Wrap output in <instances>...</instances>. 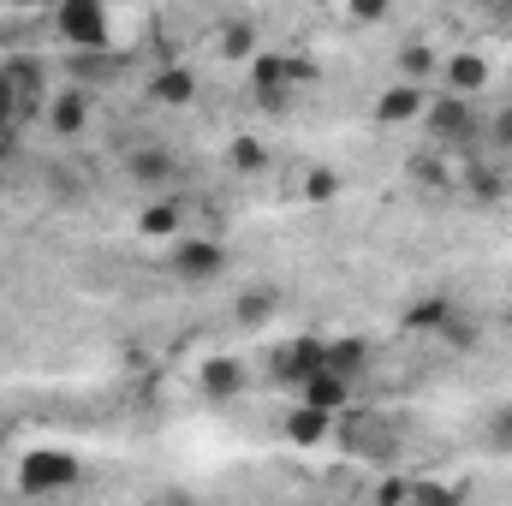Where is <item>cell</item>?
<instances>
[{"mask_svg":"<svg viewBox=\"0 0 512 506\" xmlns=\"http://www.w3.org/2000/svg\"><path fill=\"white\" fill-rule=\"evenodd\" d=\"M0 84L18 96V108L30 114L42 96H48V84H42V60H30V54H18V60H6V72H0Z\"/></svg>","mask_w":512,"mask_h":506,"instance_id":"9c48e42d","label":"cell"},{"mask_svg":"<svg viewBox=\"0 0 512 506\" xmlns=\"http://www.w3.org/2000/svg\"><path fill=\"white\" fill-rule=\"evenodd\" d=\"M411 506H459V489H447V483H423V477H417Z\"/></svg>","mask_w":512,"mask_h":506,"instance_id":"cb8c5ba5","label":"cell"},{"mask_svg":"<svg viewBox=\"0 0 512 506\" xmlns=\"http://www.w3.org/2000/svg\"><path fill=\"white\" fill-rule=\"evenodd\" d=\"M72 477H78V459L60 453V447H36V453L18 459V489L24 495H60Z\"/></svg>","mask_w":512,"mask_h":506,"instance_id":"3957f363","label":"cell"},{"mask_svg":"<svg viewBox=\"0 0 512 506\" xmlns=\"http://www.w3.org/2000/svg\"><path fill=\"white\" fill-rule=\"evenodd\" d=\"M54 30H60V42H66L72 54H102L108 36H114L108 12H102L96 0H66V6L54 12Z\"/></svg>","mask_w":512,"mask_h":506,"instance_id":"7a4b0ae2","label":"cell"},{"mask_svg":"<svg viewBox=\"0 0 512 506\" xmlns=\"http://www.w3.org/2000/svg\"><path fill=\"white\" fill-rule=\"evenodd\" d=\"M423 108H429V96H423L417 84H393V90L376 96V120H382V126H405V120H417Z\"/></svg>","mask_w":512,"mask_h":506,"instance_id":"5bb4252c","label":"cell"},{"mask_svg":"<svg viewBox=\"0 0 512 506\" xmlns=\"http://www.w3.org/2000/svg\"><path fill=\"white\" fill-rule=\"evenodd\" d=\"M48 126H54V137H78V131L90 126V96L84 90H60V96H48Z\"/></svg>","mask_w":512,"mask_h":506,"instance_id":"30bf717a","label":"cell"},{"mask_svg":"<svg viewBox=\"0 0 512 506\" xmlns=\"http://www.w3.org/2000/svg\"><path fill=\"white\" fill-rule=\"evenodd\" d=\"M233 167H239V173H262V167H268V149H262L256 137H239V143H233Z\"/></svg>","mask_w":512,"mask_h":506,"instance_id":"603a6c76","label":"cell"},{"mask_svg":"<svg viewBox=\"0 0 512 506\" xmlns=\"http://www.w3.org/2000/svg\"><path fill=\"white\" fill-rule=\"evenodd\" d=\"M12 161V131H0V167Z\"/></svg>","mask_w":512,"mask_h":506,"instance_id":"f546056e","label":"cell"},{"mask_svg":"<svg viewBox=\"0 0 512 506\" xmlns=\"http://www.w3.org/2000/svg\"><path fill=\"white\" fill-rule=\"evenodd\" d=\"M322 435H328V417H322V411H310V405L286 411V441H298V447H316Z\"/></svg>","mask_w":512,"mask_h":506,"instance_id":"e0dca14e","label":"cell"},{"mask_svg":"<svg viewBox=\"0 0 512 506\" xmlns=\"http://www.w3.org/2000/svg\"><path fill=\"white\" fill-rule=\"evenodd\" d=\"M137 227H143L149 239H179V203H173V197H167V203H149Z\"/></svg>","mask_w":512,"mask_h":506,"instance_id":"ac0fdd59","label":"cell"},{"mask_svg":"<svg viewBox=\"0 0 512 506\" xmlns=\"http://www.w3.org/2000/svg\"><path fill=\"white\" fill-rule=\"evenodd\" d=\"M120 66H126V60H120L114 48H102V54H72V60H66V72H72V90H84V96H90V84H108V78H120Z\"/></svg>","mask_w":512,"mask_h":506,"instance_id":"7c38bea8","label":"cell"},{"mask_svg":"<svg viewBox=\"0 0 512 506\" xmlns=\"http://www.w3.org/2000/svg\"><path fill=\"white\" fill-rule=\"evenodd\" d=\"M364 364H370V346L364 340H340V346H328V370L340 381H358L364 376Z\"/></svg>","mask_w":512,"mask_h":506,"instance_id":"2e32d148","label":"cell"},{"mask_svg":"<svg viewBox=\"0 0 512 506\" xmlns=\"http://www.w3.org/2000/svg\"><path fill=\"white\" fill-rule=\"evenodd\" d=\"M489 441H501V447H512V411H501V417L489 423Z\"/></svg>","mask_w":512,"mask_h":506,"instance_id":"f1b7e54d","label":"cell"},{"mask_svg":"<svg viewBox=\"0 0 512 506\" xmlns=\"http://www.w3.org/2000/svg\"><path fill=\"white\" fill-rule=\"evenodd\" d=\"M126 167H131V179L149 185V191H167V185L179 179V161H173V149H161V143H131Z\"/></svg>","mask_w":512,"mask_h":506,"instance_id":"8992f818","label":"cell"},{"mask_svg":"<svg viewBox=\"0 0 512 506\" xmlns=\"http://www.w3.org/2000/svg\"><path fill=\"white\" fill-rule=\"evenodd\" d=\"M334 191H340V173H328V167H316V173L304 179V197H310V203H334Z\"/></svg>","mask_w":512,"mask_h":506,"instance_id":"d4e9b609","label":"cell"},{"mask_svg":"<svg viewBox=\"0 0 512 506\" xmlns=\"http://www.w3.org/2000/svg\"><path fill=\"white\" fill-rule=\"evenodd\" d=\"M233 316H239L245 328H268V316H274V292H245V298L233 304Z\"/></svg>","mask_w":512,"mask_h":506,"instance_id":"ffe728a7","label":"cell"},{"mask_svg":"<svg viewBox=\"0 0 512 506\" xmlns=\"http://www.w3.org/2000/svg\"><path fill=\"white\" fill-rule=\"evenodd\" d=\"M423 120H429L435 149H471V143L483 137V114H477L465 96H429Z\"/></svg>","mask_w":512,"mask_h":506,"instance_id":"6da1fadb","label":"cell"},{"mask_svg":"<svg viewBox=\"0 0 512 506\" xmlns=\"http://www.w3.org/2000/svg\"><path fill=\"white\" fill-rule=\"evenodd\" d=\"M149 96H155V102H161V108H185V102H191V96H197V72H191V66H179V60H173V66H161V72H155V78H149Z\"/></svg>","mask_w":512,"mask_h":506,"instance_id":"4fadbf2b","label":"cell"},{"mask_svg":"<svg viewBox=\"0 0 512 506\" xmlns=\"http://www.w3.org/2000/svg\"><path fill=\"white\" fill-rule=\"evenodd\" d=\"M441 340H453V346H459V352H471V346H477V328H471V322H459V316H453V322H447V328H441Z\"/></svg>","mask_w":512,"mask_h":506,"instance_id":"83f0119b","label":"cell"},{"mask_svg":"<svg viewBox=\"0 0 512 506\" xmlns=\"http://www.w3.org/2000/svg\"><path fill=\"white\" fill-rule=\"evenodd\" d=\"M501 328H507V334H512V304H507V316H501Z\"/></svg>","mask_w":512,"mask_h":506,"instance_id":"4dcf8cb0","label":"cell"},{"mask_svg":"<svg viewBox=\"0 0 512 506\" xmlns=\"http://www.w3.org/2000/svg\"><path fill=\"white\" fill-rule=\"evenodd\" d=\"M167 268H173L185 286H209V280L227 274V245H221V239H179L173 256H167Z\"/></svg>","mask_w":512,"mask_h":506,"instance_id":"277c9868","label":"cell"},{"mask_svg":"<svg viewBox=\"0 0 512 506\" xmlns=\"http://www.w3.org/2000/svg\"><path fill=\"white\" fill-rule=\"evenodd\" d=\"M471 191H477L483 203H495V197H507V173H501V167H477V173H471Z\"/></svg>","mask_w":512,"mask_h":506,"instance_id":"7402d4cb","label":"cell"},{"mask_svg":"<svg viewBox=\"0 0 512 506\" xmlns=\"http://www.w3.org/2000/svg\"><path fill=\"white\" fill-rule=\"evenodd\" d=\"M298 405H310V411L334 417V411H346V405H352V381H340L334 370H322V376H310L304 387H298Z\"/></svg>","mask_w":512,"mask_h":506,"instance_id":"ba28073f","label":"cell"},{"mask_svg":"<svg viewBox=\"0 0 512 506\" xmlns=\"http://www.w3.org/2000/svg\"><path fill=\"white\" fill-rule=\"evenodd\" d=\"M441 72H447V96H483L489 90V78H495V66L483 60V54H471V48H459V54H447L441 60Z\"/></svg>","mask_w":512,"mask_h":506,"instance_id":"52a82bcc","label":"cell"},{"mask_svg":"<svg viewBox=\"0 0 512 506\" xmlns=\"http://www.w3.org/2000/svg\"><path fill=\"white\" fill-rule=\"evenodd\" d=\"M197 381H203V399H215V405H221V399H239V393H245V364H239V358H209Z\"/></svg>","mask_w":512,"mask_h":506,"instance_id":"9a60e30c","label":"cell"},{"mask_svg":"<svg viewBox=\"0 0 512 506\" xmlns=\"http://www.w3.org/2000/svg\"><path fill=\"white\" fill-rule=\"evenodd\" d=\"M328 370V346L316 340V334H298V340H286L274 358H268V376L286 381V387H304L310 376H322Z\"/></svg>","mask_w":512,"mask_h":506,"instance_id":"5b68a950","label":"cell"},{"mask_svg":"<svg viewBox=\"0 0 512 506\" xmlns=\"http://www.w3.org/2000/svg\"><path fill=\"white\" fill-rule=\"evenodd\" d=\"M251 48H256L251 24H227V30H221V54H233V60H239V54H251Z\"/></svg>","mask_w":512,"mask_h":506,"instance_id":"484cf974","label":"cell"},{"mask_svg":"<svg viewBox=\"0 0 512 506\" xmlns=\"http://www.w3.org/2000/svg\"><path fill=\"white\" fill-rule=\"evenodd\" d=\"M399 72H405V84L429 78V72H435V48H429V42H405V48H399Z\"/></svg>","mask_w":512,"mask_h":506,"instance_id":"d6986e66","label":"cell"},{"mask_svg":"<svg viewBox=\"0 0 512 506\" xmlns=\"http://www.w3.org/2000/svg\"><path fill=\"white\" fill-rule=\"evenodd\" d=\"M411 489H417V477H387L376 489V506H411Z\"/></svg>","mask_w":512,"mask_h":506,"instance_id":"4316f807","label":"cell"},{"mask_svg":"<svg viewBox=\"0 0 512 506\" xmlns=\"http://www.w3.org/2000/svg\"><path fill=\"white\" fill-rule=\"evenodd\" d=\"M453 316H459L453 298H447V292H429V298H417V304L399 316V328H405V334H441Z\"/></svg>","mask_w":512,"mask_h":506,"instance_id":"8fae6325","label":"cell"},{"mask_svg":"<svg viewBox=\"0 0 512 506\" xmlns=\"http://www.w3.org/2000/svg\"><path fill=\"white\" fill-rule=\"evenodd\" d=\"M483 137L495 143V155H512V102L495 108V120H483Z\"/></svg>","mask_w":512,"mask_h":506,"instance_id":"44dd1931","label":"cell"}]
</instances>
